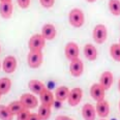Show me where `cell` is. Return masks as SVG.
Wrapping results in <instances>:
<instances>
[{"label":"cell","instance_id":"cell-1","mask_svg":"<svg viewBox=\"0 0 120 120\" xmlns=\"http://www.w3.org/2000/svg\"><path fill=\"white\" fill-rule=\"evenodd\" d=\"M68 22L75 28H81L85 23L84 12L80 8H72L68 14Z\"/></svg>","mask_w":120,"mask_h":120},{"label":"cell","instance_id":"cell-2","mask_svg":"<svg viewBox=\"0 0 120 120\" xmlns=\"http://www.w3.org/2000/svg\"><path fill=\"white\" fill-rule=\"evenodd\" d=\"M107 36H108V31H107V27L104 24H97L93 29L92 32V37L93 41L98 45H101L106 41Z\"/></svg>","mask_w":120,"mask_h":120},{"label":"cell","instance_id":"cell-3","mask_svg":"<svg viewBox=\"0 0 120 120\" xmlns=\"http://www.w3.org/2000/svg\"><path fill=\"white\" fill-rule=\"evenodd\" d=\"M42 52L41 51H30L27 56V63L30 68H38L42 63Z\"/></svg>","mask_w":120,"mask_h":120},{"label":"cell","instance_id":"cell-4","mask_svg":"<svg viewBox=\"0 0 120 120\" xmlns=\"http://www.w3.org/2000/svg\"><path fill=\"white\" fill-rule=\"evenodd\" d=\"M46 45V39L41 35V33H36L32 35L29 39L28 47L30 51H41Z\"/></svg>","mask_w":120,"mask_h":120},{"label":"cell","instance_id":"cell-5","mask_svg":"<svg viewBox=\"0 0 120 120\" xmlns=\"http://www.w3.org/2000/svg\"><path fill=\"white\" fill-rule=\"evenodd\" d=\"M82 96H83V90L80 87H76V88H72L69 91L68 97H67V102L71 107H76L81 102Z\"/></svg>","mask_w":120,"mask_h":120},{"label":"cell","instance_id":"cell-6","mask_svg":"<svg viewBox=\"0 0 120 120\" xmlns=\"http://www.w3.org/2000/svg\"><path fill=\"white\" fill-rule=\"evenodd\" d=\"M64 54H65V57L67 58V60H69V61L79 58V54H80L79 46L74 41L66 44L65 48H64Z\"/></svg>","mask_w":120,"mask_h":120},{"label":"cell","instance_id":"cell-7","mask_svg":"<svg viewBox=\"0 0 120 120\" xmlns=\"http://www.w3.org/2000/svg\"><path fill=\"white\" fill-rule=\"evenodd\" d=\"M83 71H84V64L81 59L77 58L71 60V64H69V71H71V75L72 77L79 78L83 74Z\"/></svg>","mask_w":120,"mask_h":120},{"label":"cell","instance_id":"cell-8","mask_svg":"<svg viewBox=\"0 0 120 120\" xmlns=\"http://www.w3.org/2000/svg\"><path fill=\"white\" fill-rule=\"evenodd\" d=\"M20 101L23 104V106L26 109H34L38 105V101L35 97V95L31 93H25L22 94L20 97Z\"/></svg>","mask_w":120,"mask_h":120},{"label":"cell","instance_id":"cell-9","mask_svg":"<svg viewBox=\"0 0 120 120\" xmlns=\"http://www.w3.org/2000/svg\"><path fill=\"white\" fill-rule=\"evenodd\" d=\"M105 91H106V90L104 89V87H102L99 83H94L91 87H90V95H91L92 98L96 101L105 99V95H106Z\"/></svg>","mask_w":120,"mask_h":120},{"label":"cell","instance_id":"cell-10","mask_svg":"<svg viewBox=\"0 0 120 120\" xmlns=\"http://www.w3.org/2000/svg\"><path fill=\"white\" fill-rule=\"evenodd\" d=\"M18 62L15 56H6L2 62V68L6 74H12L17 68Z\"/></svg>","mask_w":120,"mask_h":120},{"label":"cell","instance_id":"cell-11","mask_svg":"<svg viewBox=\"0 0 120 120\" xmlns=\"http://www.w3.org/2000/svg\"><path fill=\"white\" fill-rule=\"evenodd\" d=\"M95 110H96V114L98 115L101 118H106L109 116L110 114V105L106 99H102L96 102L95 106Z\"/></svg>","mask_w":120,"mask_h":120},{"label":"cell","instance_id":"cell-12","mask_svg":"<svg viewBox=\"0 0 120 120\" xmlns=\"http://www.w3.org/2000/svg\"><path fill=\"white\" fill-rule=\"evenodd\" d=\"M12 11H14V5L11 1L0 2V16L3 19H11L12 16Z\"/></svg>","mask_w":120,"mask_h":120},{"label":"cell","instance_id":"cell-13","mask_svg":"<svg viewBox=\"0 0 120 120\" xmlns=\"http://www.w3.org/2000/svg\"><path fill=\"white\" fill-rule=\"evenodd\" d=\"M113 82H114V77H113V74H112L111 71H106L101 75L99 84L104 87L105 90H109L111 88L112 85H113Z\"/></svg>","mask_w":120,"mask_h":120},{"label":"cell","instance_id":"cell-14","mask_svg":"<svg viewBox=\"0 0 120 120\" xmlns=\"http://www.w3.org/2000/svg\"><path fill=\"white\" fill-rule=\"evenodd\" d=\"M56 28L53 24H50V23H47L42 26L41 28V35L44 36V38L46 41H52L56 37Z\"/></svg>","mask_w":120,"mask_h":120},{"label":"cell","instance_id":"cell-15","mask_svg":"<svg viewBox=\"0 0 120 120\" xmlns=\"http://www.w3.org/2000/svg\"><path fill=\"white\" fill-rule=\"evenodd\" d=\"M82 116L84 120H95L96 110L91 104H85L82 108Z\"/></svg>","mask_w":120,"mask_h":120},{"label":"cell","instance_id":"cell-16","mask_svg":"<svg viewBox=\"0 0 120 120\" xmlns=\"http://www.w3.org/2000/svg\"><path fill=\"white\" fill-rule=\"evenodd\" d=\"M54 93H52V91H50L47 88H45L39 94V101L42 105H46V106L52 107L54 105Z\"/></svg>","mask_w":120,"mask_h":120},{"label":"cell","instance_id":"cell-17","mask_svg":"<svg viewBox=\"0 0 120 120\" xmlns=\"http://www.w3.org/2000/svg\"><path fill=\"white\" fill-rule=\"evenodd\" d=\"M84 56L89 61H94L97 58V50L92 44H87L84 47Z\"/></svg>","mask_w":120,"mask_h":120},{"label":"cell","instance_id":"cell-18","mask_svg":"<svg viewBox=\"0 0 120 120\" xmlns=\"http://www.w3.org/2000/svg\"><path fill=\"white\" fill-rule=\"evenodd\" d=\"M28 87L32 93L38 94V95L42 92V90L46 88L45 84L39 80H30L28 83Z\"/></svg>","mask_w":120,"mask_h":120},{"label":"cell","instance_id":"cell-19","mask_svg":"<svg viewBox=\"0 0 120 120\" xmlns=\"http://www.w3.org/2000/svg\"><path fill=\"white\" fill-rule=\"evenodd\" d=\"M69 91H71V90L67 88V87H65V86L57 87L56 90H55V92H54V95H55L56 101H66L67 97H68Z\"/></svg>","mask_w":120,"mask_h":120},{"label":"cell","instance_id":"cell-20","mask_svg":"<svg viewBox=\"0 0 120 120\" xmlns=\"http://www.w3.org/2000/svg\"><path fill=\"white\" fill-rule=\"evenodd\" d=\"M11 88V81L8 78H1L0 79V94L4 95L9 92Z\"/></svg>","mask_w":120,"mask_h":120},{"label":"cell","instance_id":"cell-21","mask_svg":"<svg viewBox=\"0 0 120 120\" xmlns=\"http://www.w3.org/2000/svg\"><path fill=\"white\" fill-rule=\"evenodd\" d=\"M7 108H8V110L11 111V113L12 115H18L22 110L25 109V107L23 106V104L20 101H15L11 102V104L7 106Z\"/></svg>","mask_w":120,"mask_h":120},{"label":"cell","instance_id":"cell-22","mask_svg":"<svg viewBox=\"0 0 120 120\" xmlns=\"http://www.w3.org/2000/svg\"><path fill=\"white\" fill-rule=\"evenodd\" d=\"M38 116L41 117V120H48L51 116V107L46 106V105H41L38 108Z\"/></svg>","mask_w":120,"mask_h":120},{"label":"cell","instance_id":"cell-23","mask_svg":"<svg viewBox=\"0 0 120 120\" xmlns=\"http://www.w3.org/2000/svg\"><path fill=\"white\" fill-rule=\"evenodd\" d=\"M14 116L8 110L7 106L0 105V119L1 120H14Z\"/></svg>","mask_w":120,"mask_h":120},{"label":"cell","instance_id":"cell-24","mask_svg":"<svg viewBox=\"0 0 120 120\" xmlns=\"http://www.w3.org/2000/svg\"><path fill=\"white\" fill-rule=\"evenodd\" d=\"M109 9L112 15L120 16V0H109Z\"/></svg>","mask_w":120,"mask_h":120},{"label":"cell","instance_id":"cell-25","mask_svg":"<svg viewBox=\"0 0 120 120\" xmlns=\"http://www.w3.org/2000/svg\"><path fill=\"white\" fill-rule=\"evenodd\" d=\"M110 55L116 62H120V45L113 44L110 47Z\"/></svg>","mask_w":120,"mask_h":120},{"label":"cell","instance_id":"cell-26","mask_svg":"<svg viewBox=\"0 0 120 120\" xmlns=\"http://www.w3.org/2000/svg\"><path fill=\"white\" fill-rule=\"evenodd\" d=\"M30 111L29 109H26L25 108L24 110H22L20 113L17 115V120H28L29 117H30Z\"/></svg>","mask_w":120,"mask_h":120},{"label":"cell","instance_id":"cell-27","mask_svg":"<svg viewBox=\"0 0 120 120\" xmlns=\"http://www.w3.org/2000/svg\"><path fill=\"white\" fill-rule=\"evenodd\" d=\"M41 6H44L45 8H51L54 6L55 0H39Z\"/></svg>","mask_w":120,"mask_h":120},{"label":"cell","instance_id":"cell-28","mask_svg":"<svg viewBox=\"0 0 120 120\" xmlns=\"http://www.w3.org/2000/svg\"><path fill=\"white\" fill-rule=\"evenodd\" d=\"M30 1H31V0H17L18 5L23 9H26L30 6Z\"/></svg>","mask_w":120,"mask_h":120},{"label":"cell","instance_id":"cell-29","mask_svg":"<svg viewBox=\"0 0 120 120\" xmlns=\"http://www.w3.org/2000/svg\"><path fill=\"white\" fill-rule=\"evenodd\" d=\"M55 120H74V119L68 116H65V115H59V116H57L55 118Z\"/></svg>","mask_w":120,"mask_h":120},{"label":"cell","instance_id":"cell-30","mask_svg":"<svg viewBox=\"0 0 120 120\" xmlns=\"http://www.w3.org/2000/svg\"><path fill=\"white\" fill-rule=\"evenodd\" d=\"M28 120H41V117L38 116L37 113H31Z\"/></svg>","mask_w":120,"mask_h":120},{"label":"cell","instance_id":"cell-31","mask_svg":"<svg viewBox=\"0 0 120 120\" xmlns=\"http://www.w3.org/2000/svg\"><path fill=\"white\" fill-rule=\"evenodd\" d=\"M87 2H89V3H93V2H95L96 0H86Z\"/></svg>","mask_w":120,"mask_h":120},{"label":"cell","instance_id":"cell-32","mask_svg":"<svg viewBox=\"0 0 120 120\" xmlns=\"http://www.w3.org/2000/svg\"><path fill=\"white\" fill-rule=\"evenodd\" d=\"M118 90H119V92H120V79H119V82H118Z\"/></svg>","mask_w":120,"mask_h":120},{"label":"cell","instance_id":"cell-33","mask_svg":"<svg viewBox=\"0 0 120 120\" xmlns=\"http://www.w3.org/2000/svg\"><path fill=\"white\" fill-rule=\"evenodd\" d=\"M5 1H11V0H0V2H5Z\"/></svg>","mask_w":120,"mask_h":120},{"label":"cell","instance_id":"cell-34","mask_svg":"<svg viewBox=\"0 0 120 120\" xmlns=\"http://www.w3.org/2000/svg\"><path fill=\"white\" fill-rule=\"evenodd\" d=\"M119 110H120V101H119Z\"/></svg>","mask_w":120,"mask_h":120},{"label":"cell","instance_id":"cell-35","mask_svg":"<svg viewBox=\"0 0 120 120\" xmlns=\"http://www.w3.org/2000/svg\"><path fill=\"white\" fill-rule=\"evenodd\" d=\"M0 68H1V63H0Z\"/></svg>","mask_w":120,"mask_h":120},{"label":"cell","instance_id":"cell-36","mask_svg":"<svg viewBox=\"0 0 120 120\" xmlns=\"http://www.w3.org/2000/svg\"><path fill=\"white\" fill-rule=\"evenodd\" d=\"M119 45H120V38H119Z\"/></svg>","mask_w":120,"mask_h":120},{"label":"cell","instance_id":"cell-37","mask_svg":"<svg viewBox=\"0 0 120 120\" xmlns=\"http://www.w3.org/2000/svg\"><path fill=\"white\" fill-rule=\"evenodd\" d=\"M101 120H106V119H101Z\"/></svg>","mask_w":120,"mask_h":120},{"label":"cell","instance_id":"cell-38","mask_svg":"<svg viewBox=\"0 0 120 120\" xmlns=\"http://www.w3.org/2000/svg\"><path fill=\"white\" fill-rule=\"evenodd\" d=\"M0 97H1V94H0Z\"/></svg>","mask_w":120,"mask_h":120},{"label":"cell","instance_id":"cell-39","mask_svg":"<svg viewBox=\"0 0 120 120\" xmlns=\"http://www.w3.org/2000/svg\"><path fill=\"white\" fill-rule=\"evenodd\" d=\"M0 49H1V48H0Z\"/></svg>","mask_w":120,"mask_h":120}]
</instances>
